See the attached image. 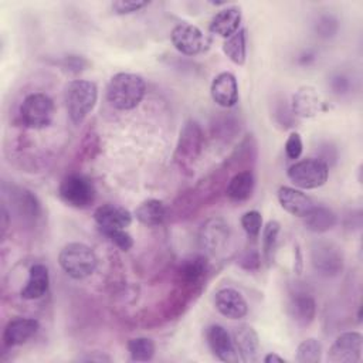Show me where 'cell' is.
<instances>
[{"label": "cell", "instance_id": "ab89813d", "mask_svg": "<svg viewBox=\"0 0 363 363\" xmlns=\"http://www.w3.org/2000/svg\"><path fill=\"white\" fill-rule=\"evenodd\" d=\"M262 360H264V363H285L286 362L284 357H281L277 353H268L264 356Z\"/></svg>", "mask_w": 363, "mask_h": 363}, {"label": "cell", "instance_id": "d4e9b609", "mask_svg": "<svg viewBox=\"0 0 363 363\" xmlns=\"http://www.w3.org/2000/svg\"><path fill=\"white\" fill-rule=\"evenodd\" d=\"M289 316L301 326H308L316 315V302L311 295L298 294L288 303Z\"/></svg>", "mask_w": 363, "mask_h": 363}, {"label": "cell", "instance_id": "4dcf8cb0", "mask_svg": "<svg viewBox=\"0 0 363 363\" xmlns=\"http://www.w3.org/2000/svg\"><path fill=\"white\" fill-rule=\"evenodd\" d=\"M322 356V345L315 337L302 340L296 347V362L299 363H318Z\"/></svg>", "mask_w": 363, "mask_h": 363}, {"label": "cell", "instance_id": "4316f807", "mask_svg": "<svg viewBox=\"0 0 363 363\" xmlns=\"http://www.w3.org/2000/svg\"><path fill=\"white\" fill-rule=\"evenodd\" d=\"M223 52L228 60L237 65H244L247 60V35L245 30L240 28L235 34L225 38L223 44Z\"/></svg>", "mask_w": 363, "mask_h": 363}, {"label": "cell", "instance_id": "7a4b0ae2", "mask_svg": "<svg viewBox=\"0 0 363 363\" xmlns=\"http://www.w3.org/2000/svg\"><path fill=\"white\" fill-rule=\"evenodd\" d=\"M98 101V86L88 79H74L68 82L64 92L67 113L72 123L79 125L94 109Z\"/></svg>", "mask_w": 363, "mask_h": 363}, {"label": "cell", "instance_id": "d6a6232c", "mask_svg": "<svg viewBox=\"0 0 363 363\" xmlns=\"http://www.w3.org/2000/svg\"><path fill=\"white\" fill-rule=\"evenodd\" d=\"M149 4L150 3L146 0H116L111 4V9L115 14L123 16V14L136 13Z\"/></svg>", "mask_w": 363, "mask_h": 363}, {"label": "cell", "instance_id": "f35d334b", "mask_svg": "<svg viewBox=\"0 0 363 363\" xmlns=\"http://www.w3.org/2000/svg\"><path fill=\"white\" fill-rule=\"evenodd\" d=\"M294 252H295V264H294V269L298 275L302 274V269H303V261H302V252H301V248L298 245H294Z\"/></svg>", "mask_w": 363, "mask_h": 363}, {"label": "cell", "instance_id": "f546056e", "mask_svg": "<svg viewBox=\"0 0 363 363\" xmlns=\"http://www.w3.org/2000/svg\"><path fill=\"white\" fill-rule=\"evenodd\" d=\"M128 352L133 362H149L155 356L156 346L150 337L139 336L128 340Z\"/></svg>", "mask_w": 363, "mask_h": 363}, {"label": "cell", "instance_id": "8d00e7d4", "mask_svg": "<svg viewBox=\"0 0 363 363\" xmlns=\"http://www.w3.org/2000/svg\"><path fill=\"white\" fill-rule=\"evenodd\" d=\"M240 265L244 268V269H248V271H254V269H258L259 265H261V254L255 250V248H251V250H247L241 259H240Z\"/></svg>", "mask_w": 363, "mask_h": 363}, {"label": "cell", "instance_id": "7402d4cb", "mask_svg": "<svg viewBox=\"0 0 363 363\" xmlns=\"http://www.w3.org/2000/svg\"><path fill=\"white\" fill-rule=\"evenodd\" d=\"M207 271H208V262L206 257L203 255L191 257L189 259H184L180 264L176 272L177 282L184 288H189V286L194 288L203 282Z\"/></svg>", "mask_w": 363, "mask_h": 363}, {"label": "cell", "instance_id": "f1b7e54d", "mask_svg": "<svg viewBox=\"0 0 363 363\" xmlns=\"http://www.w3.org/2000/svg\"><path fill=\"white\" fill-rule=\"evenodd\" d=\"M279 231H281V224L277 220H269L262 227V257L268 265L274 262L277 247H278Z\"/></svg>", "mask_w": 363, "mask_h": 363}, {"label": "cell", "instance_id": "d590c367", "mask_svg": "<svg viewBox=\"0 0 363 363\" xmlns=\"http://www.w3.org/2000/svg\"><path fill=\"white\" fill-rule=\"evenodd\" d=\"M61 65L64 69H67L68 72H72V74H78L81 71H84L89 62L86 58L81 57V55H67L62 58L61 61Z\"/></svg>", "mask_w": 363, "mask_h": 363}, {"label": "cell", "instance_id": "603a6c76", "mask_svg": "<svg viewBox=\"0 0 363 363\" xmlns=\"http://www.w3.org/2000/svg\"><path fill=\"white\" fill-rule=\"evenodd\" d=\"M255 177L251 170L237 172L225 186V196L231 201H245L252 196Z\"/></svg>", "mask_w": 363, "mask_h": 363}, {"label": "cell", "instance_id": "5bb4252c", "mask_svg": "<svg viewBox=\"0 0 363 363\" xmlns=\"http://www.w3.org/2000/svg\"><path fill=\"white\" fill-rule=\"evenodd\" d=\"M40 329V322L34 318L18 316L7 322L3 330V345L16 347L27 343Z\"/></svg>", "mask_w": 363, "mask_h": 363}, {"label": "cell", "instance_id": "6da1fadb", "mask_svg": "<svg viewBox=\"0 0 363 363\" xmlns=\"http://www.w3.org/2000/svg\"><path fill=\"white\" fill-rule=\"evenodd\" d=\"M146 94V82L139 74L118 72L106 86L108 102L119 111H130L136 108Z\"/></svg>", "mask_w": 363, "mask_h": 363}, {"label": "cell", "instance_id": "83f0119b", "mask_svg": "<svg viewBox=\"0 0 363 363\" xmlns=\"http://www.w3.org/2000/svg\"><path fill=\"white\" fill-rule=\"evenodd\" d=\"M13 203L20 217H24L27 220H35L40 216L41 208L37 197L26 189H18V191L13 194Z\"/></svg>", "mask_w": 363, "mask_h": 363}, {"label": "cell", "instance_id": "9c48e42d", "mask_svg": "<svg viewBox=\"0 0 363 363\" xmlns=\"http://www.w3.org/2000/svg\"><path fill=\"white\" fill-rule=\"evenodd\" d=\"M173 47L183 55H197L206 47V35L203 31L190 23H180L170 33Z\"/></svg>", "mask_w": 363, "mask_h": 363}, {"label": "cell", "instance_id": "ba28073f", "mask_svg": "<svg viewBox=\"0 0 363 363\" xmlns=\"http://www.w3.org/2000/svg\"><path fill=\"white\" fill-rule=\"evenodd\" d=\"M363 336L359 332L340 333L329 347L328 360L333 363H357L362 359Z\"/></svg>", "mask_w": 363, "mask_h": 363}, {"label": "cell", "instance_id": "3957f363", "mask_svg": "<svg viewBox=\"0 0 363 363\" xmlns=\"http://www.w3.org/2000/svg\"><path fill=\"white\" fill-rule=\"evenodd\" d=\"M58 264L72 279H84L95 272L98 257L95 251L84 242H68L58 254Z\"/></svg>", "mask_w": 363, "mask_h": 363}, {"label": "cell", "instance_id": "cb8c5ba5", "mask_svg": "<svg viewBox=\"0 0 363 363\" xmlns=\"http://www.w3.org/2000/svg\"><path fill=\"white\" fill-rule=\"evenodd\" d=\"M133 216L143 225L157 227L164 223L167 217V207L159 199H147L136 207Z\"/></svg>", "mask_w": 363, "mask_h": 363}, {"label": "cell", "instance_id": "5b68a950", "mask_svg": "<svg viewBox=\"0 0 363 363\" xmlns=\"http://www.w3.org/2000/svg\"><path fill=\"white\" fill-rule=\"evenodd\" d=\"M58 196L67 206L82 210L95 203L96 190L92 180L85 174L69 173L61 180Z\"/></svg>", "mask_w": 363, "mask_h": 363}, {"label": "cell", "instance_id": "277c9868", "mask_svg": "<svg viewBox=\"0 0 363 363\" xmlns=\"http://www.w3.org/2000/svg\"><path fill=\"white\" fill-rule=\"evenodd\" d=\"M203 147H204L203 130L196 121L190 119L180 129L173 159L180 169L190 170L194 162L201 155Z\"/></svg>", "mask_w": 363, "mask_h": 363}, {"label": "cell", "instance_id": "8fae6325", "mask_svg": "<svg viewBox=\"0 0 363 363\" xmlns=\"http://www.w3.org/2000/svg\"><path fill=\"white\" fill-rule=\"evenodd\" d=\"M132 217L128 208L112 203L101 204L94 211V221L102 234L113 230H125L132 224Z\"/></svg>", "mask_w": 363, "mask_h": 363}, {"label": "cell", "instance_id": "2e32d148", "mask_svg": "<svg viewBox=\"0 0 363 363\" xmlns=\"http://www.w3.org/2000/svg\"><path fill=\"white\" fill-rule=\"evenodd\" d=\"M213 101L221 108H233L238 102V84L234 74L223 71L217 74L210 85Z\"/></svg>", "mask_w": 363, "mask_h": 363}, {"label": "cell", "instance_id": "60d3db41", "mask_svg": "<svg viewBox=\"0 0 363 363\" xmlns=\"http://www.w3.org/2000/svg\"><path fill=\"white\" fill-rule=\"evenodd\" d=\"M81 360H85V362H109L111 357L109 356H105V354H99V356H86V357H81Z\"/></svg>", "mask_w": 363, "mask_h": 363}, {"label": "cell", "instance_id": "ac0fdd59", "mask_svg": "<svg viewBox=\"0 0 363 363\" xmlns=\"http://www.w3.org/2000/svg\"><path fill=\"white\" fill-rule=\"evenodd\" d=\"M233 342L240 360L245 363H252L258 360L259 337L252 326L244 323L235 328L233 333Z\"/></svg>", "mask_w": 363, "mask_h": 363}, {"label": "cell", "instance_id": "e575fe53", "mask_svg": "<svg viewBox=\"0 0 363 363\" xmlns=\"http://www.w3.org/2000/svg\"><path fill=\"white\" fill-rule=\"evenodd\" d=\"M105 237H108V240L121 251H129L133 247V238L132 235L125 231V230H113L109 231L106 234H104Z\"/></svg>", "mask_w": 363, "mask_h": 363}, {"label": "cell", "instance_id": "ffe728a7", "mask_svg": "<svg viewBox=\"0 0 363 363\" xmlns=\"http://www.w3.org/2000/svg\"><path fill=\"white\" fill-rule=\"evenodd\" d=\"M241 9L238 6H225L220 9L211 18L208 30L223 38H228L240 30L241 26Z\"/></svg>", "mask_w": 363, "mask_h": 363}, {"label": "cell", "instance_id": "9a60e30c", "mask_svg": "<svg viewBox=\"0 0 363 363\" xmlns=\"http://www.w3.org/2000/svg\"><path fill=\"white\" fill-rule=\"evenodd\" d=\"M216 309L228 319H241L248 313V303L234 288H221L214 295Z\"/></svg>", "mask_w": 363, "mask_h": 363}, {"label": "cell", "instance_id": "1f68e13d", "mask_svg": "<svg viewBox=\"0 0 363 363\" xmlns=\"http://www.w3.org/2000/svg\"><path fill=\"white\" fill-rule=\"evenodd\" d=\"M240 223H241V227L247 233L248 237L257 238L261 233V228H262V216L257 210H250V211H245L241 216Z\"/></svg>", "mask_w": 363, "mask_h": 363}, {"label": "cell", "instance_id": "74e56055", "mask_svg": "<svg viewBox=\"0 0 363 363\" xmlns=\"http://www.w3.org/2000/svg\"><path fill=\"white\" fill-rule=\"evenodd\" d=\"M336 20H333L332 17H328V16H325V17H322L320 20H319V23L316 24V30L320 33V35H323V37H329V35H332L335 31H336Z\"/></svg>", "mask_w": 363, "mask_h": 363}, {"label": "cell", "instance_id": "836d02e7", "mask_svg": "<svg viewBox=\"0 0 363 363\" xmlns=\"http://www.w3.org/2000/svg\"><path fill=\"white\" fill-rule=\"evenodd\" d=\"M285 155L288 159L291 160H296L301 157L302 150H303V143H302V138L298 132H291L289 136L285 140Z\"/></svg>", "mask_w": 363, "mask_h": 363}, {"label": "cell", "instance_id": "7c38bea8", "mask_svg": "<svg viewBox=\"0 0 363 363\" xmlns=\"http://www.w3.org/2000/svg\"><path fill=\"white\" fill-rule=\"evenodd\" d=\"M291 109L295 116L313 118L318 113L326 111L328 108L316 88L311 85H303L292 94Z\"/></svg>", "mask_w": 363, "mask_h": 363}, {"label": "cell", "instance_id": "484cf974", "mask_svg": "<svg viewBox=\"0 0 363 363\" xmlns=\"http://www.w3.org/2000/svg\"><path fill=\"white\" fill-rule=\"evenodd\" d=\"M336 221V214L325 206H313V208L303 217L305 228L316 234L329 231L335 227Z\"/></svg>", "mask_w": 363, "mask_h": 363}, {"label": "cell", "instance_id": "52a82bcc", "mask_svg": "<svg viewBox=\"0 0 363 363\" xmlns=\"http://www.w3.org/2000/svg\"><path fill=\"white\" fill-rule=\"evenodd\" d=\"M54 101L44 92L28 94L20 105V119L26 128L43 129L52 122Z\"/></svg>", "mask_w": 363, "mask_h": 363}, {"label": "cell", "instance_id": "44dd1931", "mask_svg": "<svg viewBox=\"0 0 363 363\" xmlns=\"http://www.w3.org/2000/svg\"><path fill=\"white\" fill-rule=\"evenodd\" d=\"M50 288V272L48 268L37 262L30 267L28 278L20 291V296L26 301H34L43 298Z\"/></svg>", "mask_w": 363, "mask_h": 363}, {"label": "cell", "instance_id": "e0dca14e", "mask_svg": "<svg viewBox=\"0 0 363 363\" xmlns=\"http://www.w3.org/2000/svg\"><path fill=\"white\" fill-rule=\"evenodd\" d=\"M206 337L210 350L221 362H237L238 354L228 330L221 325H211L206 330Z\"/></svg>", "mask_w": 363, "mask_h": 363}, {"label": "cell", "instance_id": "30bf717a", "mask_svg": "<svg viewBox=\"0 0 363 363\" xmlns=\"http://www.w3.org/2000/svg\"><path fill=\"white\" fill-rule=\"evenodd\" d=\"M311 261L313 268L325 277H335L343 268L342 252L336 245L326 241H318L312 245Z\"/></svg>", "mask_w": 363, "mask_h": 363}, {"label": "cell", "instance_id": "d6986e66", "mask_svg": "<svg viewBox=\"0 0 363 363\" xmlns=\"http://www.w3.org/2000/svg\"><path fill=\"white\" fill-rule=\"evenodd\" d=\"M278 201L281 207L289 213L291 216L301 217L303 218L312 208H313V201L312 199L303 193L299 189L289 187V186H281L277 193Z\"/></svg>", "mask_w": 363, "mask_h": 363}, {"label": "cell", "instance_id": "8992f818", "mask_svg": "<svg viewBox=\"0 0 363 363\" xmlns=\"http://www.w3.org/2000/svg\"><path fill=\"white\" fill-rule=\"evenodd\" d=\"M292 184L302 190H312L323 186L329 177V166L323 159L306 157L295 162L286 170Z\"/></svg>", "mask_w": 363, "mask_h": 363}, {"label": "cell", "instance_id": "4fadbf2b", "mask_svg": "<svg viewBox=\"0 0 363 363\" xmlns=\"http://www.w3.org/2000/svg\"><path fill=\"white\" fill-rule=\"evenodd\" d=\"M230 237L228 224L221 217H211L203 223L199 234L200 245L208 254L220 252Z\"/></svg>", "mask_w": 363, "mask_h": 363}]
</instances>
